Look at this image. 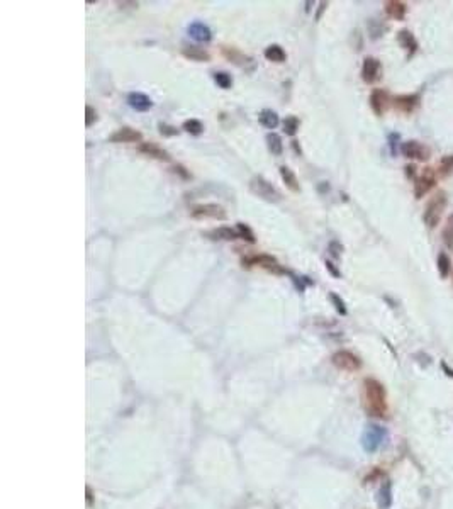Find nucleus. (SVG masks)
Segmentation results:
<instances>
[{"instance_id": "28", "label": "nucleus", "mask_w": 453, "mask_h": 509, "mask_svg": "<svg viewBox=\"0 0 453 509\" xmlns=\"http://www.w3.org/2000/svg\"><path fill=\"white\" fill-rule=\"evenodd\" d=\"M214 82L219 85L223 90H229V88L233 87V76H231L229 73H226V71H216Z\"/></svg>"}, {"instance_id": "15", "label": "nucleus", "mask_w": 453, "mask_h": 509, "mask_svg": "<svg viewBox=\"0 0 453 509\" xmlns=\"http://www.w3.org/2000/svg\"><path fill=\"white\" fill-rule=\"evenodd\" d=\"M127 104L134 110H138V112H146V110H149L153 107V100L141 92H131L129 95H127Z\"/></svg>"}, {"instance_id": "19", "label": "nucleus", "mask_w": 453, "mask_h": 509, "mask_svg": "<svg viewBox=\"0 0 453 509\" xmlns=\"http://www.w3.org/2000/svg\"><path fill=\"white\" fill-rule=\"evenodd\" d=\"M258 121L263 127H267V129H275V127L279 126L280 119H279V114H277L275 110L263 109L262 112L258 114Z\"/></svg>"}, {"instance_id": "12", "label": "nucleus", "mask_w": 453, "mask_h": 509, "mask_svg": "<svg viewBox=\"0 0 453 509\" xmlns=\"http://www.w3.org/2000/svg\"><path fill=\"white\" fill-rule=\"evenodd\" d=\"M389 102H391L389 93L386 90H382V88H375V90L370 93V107L377 115H382L386 112L389 107Z\"/></svg>"}, {"instance_id": "8", "label": "nucleus", "mask_w": 453, "mask_h": 509, "mask_svg": "<svg viewBox=\"0 0 453 509\" xmlns=\"http://www.w3.org/2000/svg\"><path fill=\"white\" fill-rule=\"evenodd\" d=\"M333 365L338 367L340 370H345V372H357V370H360L362 362L357 355H353L352 352H345L343 350V352H338V353L333 355Z\"/></svg>"}, {"instance_id": "4", "label": "nucleus", "mask_w": 453, "mask_h": 509, "mask_svg": "<svg viewBox=\"0 0 453 509\" xmlns=\"http://www.w3.org/2000/svg\"><path fill=\"white\" fill-rule=\"evenodd\" d=\"M250 190L253 192L255 195H258L260 199L268 200V202H279L282 199L280 192L272 185L267 178H263L262 175H255L253 178L250 180Z\"/></svg>"}, {"instance_id": "25", "label": "nucleus", "mask_w": 453, "mask_h": 509, "mask_svg": "<svg viewBox=\"0 0 453 509\" xmlns=\"http://www.w3.org/2000/svg\"><path fill=\"white\" fill-rule=\"evenodd\" d=\"M397 39H399L401 46L408 49L411 54L414 53V51H416V48H418L416 39H414V36L409 31H406V29H404V31H401L399 34H397Z\"/></svg>"}, {"instance_id": "31", "label": "nucleus", "mask_w": 453, "mask_h": 509, "mask_svg": "<svg viewBox=\"0 0 453 509\" xmlns=\"http://www.w3.org/2000/svg\"><path fill=\"white\" fill-rule=\"evenodd\" d=\"M299 119L296 117V115H289V117H285V121H284V131H285V134H289V136H296V132L299 131Z\"/></svg>"}, {"instance_id": "13", "label": "nucleus", "mask_w": 453, "mask_h": 509, "mask_svg": "<svg viewBox=\"0 0 453 509\" xmlns=\"http://www.w3.org/2000/svg\"><path fill=\"white\" fill-rule=\"evenodd\" d=\"M187 32L192 39L199 41V42H209L212 39V31L209 29V25H206L200 20H194L189 27H187Z\"/></svg>"}, {"instance_id": "10", "label": "nucleus", "mask_w": 453, "mask_h": 509, "mask_svg": "<svg viewBox=\"0 0 453 509\" xmlns=\"http://www.w3.org/2000/svg\"><path fill=\"white\" fill-rule=\"evenodd\" d=\"M401 153L406 158H411V160H426L430 158V149L425 144L418 143V141H406L401 144Z\"/></svg>"}, {"instance_id": "21", "label": "nucleus", "mask_w": 453, "mask_h": 509, "mask_svg": "<svg viewBox=\"0 0 453 509\" xmlns=\"http://www.w3.org/2000/svg\"><path fill=\"white\" fill-rule=\"evenodd\" d=\"M263 56L272 63H284L287 59V53L284 51V48L279 44H270L267 49L263 51Z\"/></svg>"}, {"instance_id": "32", "label": "nucleus", "mask_w": 453, "mask_h": 509, "mask_svg": "<svg viewBox=\"0 0 453 509\" xmlns=\"http://www.w3.org/2000/svg\"><path fill=\"white\" fill-rule=\"evenodd\" d=\"M442 236H443V241H445V245L453 248V214L447 219V224H445V229H443Z\"/></svg>"}, {"instance_id": "14", "label": "nucleus", "mask_w": 453, "mask_h": 509, "mask_svg": "<svg viewBox=\"0 0 453 509\" xmlns=\"http://www.w3.org/2000/svg\"><path fill=\"white\" fill-rule=\"evenodd\" d=\"M138 151L143 153L149 158H155L160 161H170V153L165 151L163 148H160L156 143H141L138 146Z\"/></svg>"}, {"instance_id": "26", "label": "nucleus", "mask_w": 453, "mask_h": 509, "mask_svg": "<svg viewBox=\"0 0 453 509\" xmlns=\"http://www.w3.org/2000/svg\"><path fill=\"white\" fill-rule=\"evenodd\" d=\"M438 270H440V275H442L443 279H447L452 272V260L448 258V255L443 253V251L438 255Z\"/></svg>"}, {"instance_id": "40", "label": "nucleus", "mask_w": 453, "mask_h": 509, "mask_svg": "<svg viewBox=\"0 0 453 509\" xmlns=\"http://www.w3.org/2000/svg\"><path fill=\"white\" fill-rule=\"evenodd\" d=\"M326 267H328V270H330L331 273H333V275H335V277H340V272L338 270H336V268L335 267H333V263L331 262H326Z\"/></svg>"}, {"instance_id": "34", "label": "nucleus", "mask_w": 453, "mask_h": 509, "mask_svg": "<svg viewBox=\"0 0 453 509\" xmlns=\"http://www.w3.org/2000/svg\"><path fill=\"white\" fill-rule=\"evenodd\" d=\"M97 121V112H95V109H93L92 105H87L85 107V126L87 127H90L93 126Z\"/></svg>"}, {"instance_id": "1", "label": "nucleus", "mask_w": 453, "mask_h": 509, "mask_svg": "<svg viewBox=\"0 0 453 509\" xmlns=\"http://www.w3.org/2000/svg\"><path fill=\"white\" fill-rule=\"evenodd\" d=\"M363 394H365V409L370 416L382 418L386 416V389L375 379H365L363 382Z\"/></svg>"}, {"instance_id": "11", "label": "nucleus", "mask_w": 453, "mask_h": 509, "mask_svg": "<svg viewBox=\"0 0 453 509\" xmlns=\"http://www.w3.org/2000/svg\"><path fill=\"white\" fill-rule=\"evenodd\" d=\"M141 139H143L141 132L132 129V127H121V129H117L109 136L110 143H138Z\"/></svg>"}, {"instance_id": "39", "label": "nucleus", "mask_w": 453, "mask_h": 509, "mask_svg": "<svg viewBox=\"0 0 453 509\" xmlns=\"http://www.w3.org/2000/svg\"><path fill=\"white\" fill-rule=\"evenodd\" d=\"M326 7H328V2H321V3H319V10H318V14H316V20L321 19V14H323V10Z\"/></svg>"}, {"instance_id": "18", "label": "nucleus", "mask_w": 453, "mask_h": 509, "mask_svg": "<svg viewBox=\"0 0 453 509\" xmlns=\"http://www.w3.org/2000/svg\"><path fill=\"white\" fill-rule=\"evenodd\" d=\"M182 54L185 58L192 59V61H209L211 59V54L206 49L199 48V46H185L182 49Z\"/></svg>"}, {"instance_id": "41", "label": "nucleus", "mask_w": 453, "mask_h": 509, "mask_svg": "<svg viewBox=\"0 0 453 509\" xmlns=\"http://www.w3.org/2000/svg\"><path fill=\"white\" fill-rule=\"evenodd\" d=\"M292 146H294V149H296V151L299 153V155H301V146H297V141H292Z\"/></svg>"}, {"instance_id": "24", "label": "nucleus", "mask_w": 453, "mask_h": 509, "mask_svg": "<svg viewBox=\"0 0 453 509\" xmlns=\"http://www.w3.org/2000/svg\"><path fill=\"white\" fill-rule=\"evenodd\" d=\"M267 144L268 149L273 156H280L284 153V143H282V138L277 132H268L267 134Z\"/></svg>"}, {"instance_id": "22", "label": "nucleus", "mask_w": 453, "mask_h": 509, "mask_svg": "<svg viewBox=\"0 0 453 509\" xmlns=\"http://www.w3.org/2000/svg\"><path fill=\"white\" fill-rule=\"evenodd\" d=\"M280 177H282V180H284L285 183V187H287L289 190H292V192H299L301 190V185H299V180H297V177H296V173L292 172V170L289 168V166H280Z\"/></svg>"}, {"instance_id": "5", "label": "nucleus", "mask_w": 453, "mask_h": 509, "mask_svg": "<svg viewBox=\"0 0 453 509\" xmlns=\"http://www.w3.org/2000/svg\"><path fill=\"white\" fill-rule=\"evenodd\" d=\"M438 173L433 168H425L414 180V195L416 199H423L428 192L437 185Z\"/></svg>"}, {"instance_id": "9", "label": "nucleus", "mask_w": 453, "mask_h": 509, "mask_svg": "<svg viewBox=\"0 0 453 509\" xmlns=\"http://www.w3.org/2000/svg\"><path fill=\"white\" fill-rule=\"evenodd\" d=\"M362 78L365 83H375L382 78V65L377 58L367 56L362 65Z\"/></svg>"}, {"instance_id": "2", "label": "nucleus", "mask_w": 453, "mask_h": 509, "mask_svg": "<svg viewBox=\"0 0 453 509\" xmlns=\"http://www.w3.org/2000/svg\"><path fill=\"white\" fill-rule=\"evenodd\" d=\"M445 207H447V194L440 190L438 194H435L433 197L430 199V202L426 204L425 212H423V221H425V224L428 226L430 229L438 226L443 212H445Z\"/></svg>"}, {"instance_id": "20", "label": "nucleus", "mask_w": 453, "mask_h": 509, "mask_svg": "<svg viewBox=\"0 0 453 509\" xmlns=\"http://www.w3.org/2000/svg\"><path fill=\"white\" fill-rule=\"evenodd\" d=\"M418 95H399V97H396L394 99V105H396V109H399V110H403V112H413L414 110V107L418 105Z\"/></svg>"}, {"instance_id": "23", "label": "nucleus", "mask_w": 453, "mask_h": 509, "mask_svg": "<svg viewBox=\"0 0 453 509\" xmlns=\"http://www.w3.org/2000/svg\"><path fill=\"white\" fill-rule=\"evenodd\" d=\"M379 506L380 509H389L392 504V484L391 482H384V486L379 491Z\"/></svg>"}, {"instance_id": "6", "label": "nucleus", "mask_w": 453, "mask_h": 509, "mask_svg": "<svg viewBox=\"0 0 453 509\" xmlns=\"http://www.w3.org/2000/svg\"><path fill=\"white\" fill-rule=\"evenodd\" d=\"M243 265H246V267L256 265V267L265 268L267 272H272V273H275V275H284L285 273L282 265L270 255H253V256H250V258L243 260Z\"/></svg>"}, {"instance_id": "38", "label": "nucleus", "mask_w": 453, "mask_h": 509, "mask_svg": "<svg viewBox=\"0 0 453 509\" xmlns=\"http://www.w3.org/2000/svg\"><path fill=\"white\" fill-rule=\"evenodd\" d=\"M138 5H139L138 2H119L121 8H138Z\"/></svg>"}, {"instance_id": "30", "label": "nucleus", "mask_w": 453, "mask_h": 509, "mask_svg": "<svg viewBox=\"0 0 453 509\" xmlns=\"http://www.w3.org/2000/svg\"><path fill=\"white\" fill-rule=\"evenodd\" d=\"M182 129L190 132V134H194V136H197L204 131V126H202V122L197 121V119H187V121L183 122Z\"/></svg>"}, {"instance_id": "36", "label": "nucleus", "mask_w": 453, "mask_h": 509, "mask_svg": "<svg viewBox=\"0 0 453 509\" xmlns=\"http://www.w3.org/2000/svg\"><path fill=\"white\" fill-rule=\"evenodd\" d=\"M160 132L163 136H175V134H178V129L177 127H173V126H168V124H160Z\"/></svg>"}, {"instance_id": "7", "label": "nucleus", "mask_w": 453, "mask_h": 509, "mask_svg": "<svg viewBox=\"0 0 453 509\" xmlns=\"http://www.w3.org/2000/svg\"><path fill=\"white\" fill-rule=\"evenodd\" d=\"M190 214H192V217H195V219H206V217H209V219H219V221L226 219L224 207H221V205H217V204L194 205Z\"/></svg>"}, {"instance_id": "17", "label": "nucleus", "mask_w": 453, "mask_h": 509, "mask_svg": "<svg viewBox=\"0 0 453 509\" xmlns=\"http://www.w3.org/2000/svg\"><path fill=\"white\" fill-rule=\"evenodd\" d=\"M386 12L389 17L396 20H403L406 17V12H408V7H406L404 2H399V0H391V2H386Z\"/></svg>"}, {"instance_id": "16", "label": "nucleus", "mask_w": 453, "mask_h": 509, "mask_svg": "<svg viewBox=\"0 0 453 509\" xmlns=\"http://www.w3.org/2000/svg\"><path fill=\"white\" fill-rule=\"evenodd\" d=\"M207 236L211 239H221V241H233V239L239 238V233L238 229L228 228V226H219V228L209 231Z\"/></svg>"}, {"instance_id": "35", "label": "nucleus", "mask_w": 453, "mask_h": 509, "mask_svg": "<svg viewBox=\"0 0 453 509\" xmlns=\"http://www.w3.org/2000/svg\"><path fill=\"white\" fill-rule=\"evenodd\" d=\"M328 251L331 253L333 258H340L341 251H343V246H341L338 241H331L330 245H328Z\"/></svg>"}, {"instance_id": "33", "label": "nucleus", "mask_w": 453, "mask_h": 509, "mask_svg": "<svg viewBox=\"0 0 453 509\" xmlns=\"http://www.w3.org/2000/svg\"><path fill=\"white\" fill-rule=\"evenodd\" d=\"M223 53H224V56H226V58H229L231 61L238 63V65H239V63H243V61L246 59V56H243V54L239 53V51L234 49V48H223Z\"/></svg>"}, {"instance_id": "27", "label": "nucleus", "mask_w": 453, "mask_h": 509, "mask_svg": "<svg viewBox=\"0 0 453 509\" xmlns=\"http://www.w3.org/2000/svg\"><path fill=\"white\" fill-rule=\"evenodd\" d=\"M452 172H453V155H447L440 160L437 173L442 175V177H447V175H450Z\"/></svg>"}, {"instance_id": "3", "label": "nucleus", "mask_w": 453, "mask_h": 509, "mask_svg": "<svg viewBox=\"0 0 453 509\" xmlns=\"http://www.w3.org/2000/svg\"><path fill=\"white\" fill-rule=\"evenodd\" d=\"M387 440V430L379 425H370L362 435V447L365 452L374 453L377 452Z\"/></svg>"}, {"instance_id": "37", "label": "nucleus", "mask_w": 453, "mask_h": 509, "mask_svg": "<svg viewBox=\"0 0 453 509\" xmlns=\"http://www.w3.org/2000/svg\"><path fill=\"white\" fill-rule=\"evenodd\" d=\"M331 301L335 302V307L338 309V312H341V314H346V307H345V302L341 301V299L336 296V294H331Z\"/></svg>"}, {"instance_id": "29", "label": "nucleus", "mask_w": 453, "mask_h": 509, "mask_svg": "<svg viewBox=\"0 0 453 509\" xmlns=\"http://www.w3.org/2000/svg\"><path fill=\"white\" fill-rule=\"evenodd\" d=\"M236 229H238V233H239V238L241 239H245V241L248 243H256V238H255V233L250 229V226L245 224V222H238V226H236Z\"/></svg>"}]
</instances>
